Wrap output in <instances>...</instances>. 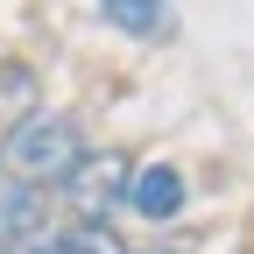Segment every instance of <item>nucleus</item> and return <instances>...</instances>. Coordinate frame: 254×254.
<instances>
[{"label": "nucleus", "mask_w": 254, "mask_h": 254, "mask_svg": "<svg viewBox=\"0 0 254 254\" xmlns=\"http://www.w3.org/2000/svg\"><path fill=\"white\" fill-rule=\"evenodd\" d=\"M127 170H134L127 155H113V148H106V155H92V148H85V155H78V170L64 177L57 190H64V205H71L78 219L106 226V212H113V205H127Z\"/></svg>", "instance_id": "f03ea898"}, {"label": "nucleus", "mask_w": 254, "mask_h": 254, "mask_svg": "<svg viewBox=\"0 0 254 254\" xmlns=\"http://www.w3.org/2000/svg\"><path fill=\"white\" fill-rule=\"evenodd\" d=\"M99 14L134 43H170L177 36V7L170 0H99Z\"/></svg>", "instance_id": "39448f33"}, {"label": "nucleus", "mask_w": 254, "mask_h": 254, "mask_svg": "<svg viewBox=\"0 0 254 254\" xmlns=\"http://www.w3.org/2000/svg\"><path fill=\"white\" fill-rule=\"evenodd\" d=\"M78 155H85V134H78V120L71 113H21L7 127V141H0V170L21 177V184H36V190H57L64 177L78 170Z\"/></svg>", "instance_id": "f257e3e1"}, {"label": "nucleus", "mask_w": 254, "mask_h": 254, "mask_svg": "<svg viewBox=\"0 0 254 254\" xmlns=\"http://www.w3.org/2000/svg\"><path fill=\"white\" fill-rule=\"evenodd\" d=\"M28 226H43V190L0 170V240H14V233H28Z\"/></svg>", "instance_id": "423d86ee"}, {"label": "nucleus", "mask_w": 254, "mask_h": 254, "mask_svg": "<svg viewBox=\"0 0 254 254\" xmlns=\"http://www.w3.org/2000/svg\"><path fill=\"white\" fill-rule=\"evenodd\" d=\"M21 113H36V78L21 64H0V120H21Z\"/></svg>", "instance_id": "0eeeda50"}, {"label": "nucleus", "mask_w": 254, "mask_h": 254, "mask_svg": "<svg viewBox=\"0 0 254 254\" xmlns=\"http://www.w3.org/2000/svg\"><path fill=\"white\" fill-rule=\"evenodd\" d=\"M190 198V184L177 163H141V170H127V205H134L148 226H163V219H177Z\"/></svg>", "instance_id": "20e7f679"}, {"label": "nucleus", "mask_w": 254, "mask_h": 254, "mask_svg": "<svg viewBox=\"0 0 254 254\" xmlns=\"http://www.w3.org/2000/svg\"><path fill=\"white\" fill-rule=\"evenodd\" d=\"M0 254H127L113 226H92V219H78V226H28L14 240H0Z\"/></svg>", "instance_id": "7ed1b4c3"}]
</instances>
